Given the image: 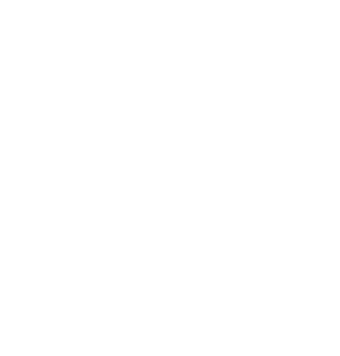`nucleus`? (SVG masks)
<instances>
[]
</instances>
